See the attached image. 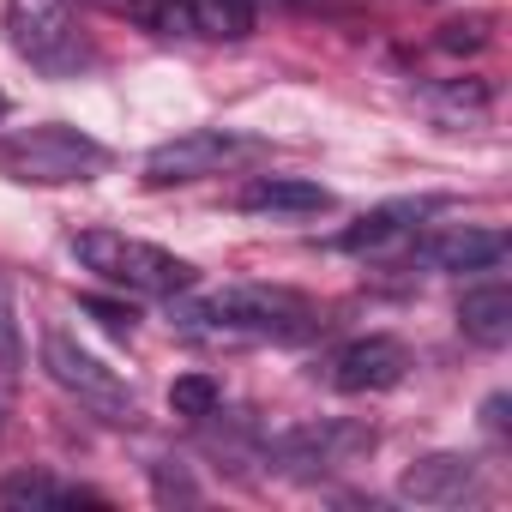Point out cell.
Masks as SVG:
<instances>
[{
  "label": "cell",
  "mask_w": 512,
  "mask_h": 512,
  "mask_svg": "<svg viewBox=\"0 0 512 512\" xmlns=\"http://www.w3.org/2000/svg\"><path fill=\"white\" fill-rule=\"evenodd\" d=\"M0 115H7V91H0Z\"/></svg>",
  "instance_id": "603a6c76"
},
{
  "label": "cell",
  "mask_w": 512,
  "mask_h": 512,
  "mask_svg": "<svg viewBox=\"0 0 512 512\" xmlns=\"http://www.w3.org/2000/svg\"><path fill=\"white\" fill-rule=\"evenodd\" d=\"M0 368H19V320H13V302H7V284H0Z\"/></svg>",
  "instance_id": "d6986e66"
},
{
  "label": "cell",
  "mask_w": 512,
  "mask_h": 512,
  "mask_svg": "<svg viewBox=\"0 0 512 512\" xmlns=\"http://www.w3.org/2000/svg\"><path fill=\"white\" fill-rule=\"evenodd\" d=\"M482 43H488V19H482V13L440 25V49H446V55H476Z\"/></svg>",
  "instance_id": "ac0fdd59"
},
{
  "label": "cell",
  "mask_w": 512,
  "mask_h": 512,
  "mask_svg": "<svg viewBox=\"0 0 512 512\" xmlns=\"http://www.w3.org/2000/svg\"><path fill=\"white\" fill-rule=\"evenodd\" d=\"M0 500L19 506V512H49V506H103V494H91V488H67V482H55V476H43V470H19V476H7V482H0Z\"/></svg>",
  "instance_id": "5bb4252c"
},
{
  "label": "cell",
  "mask_w": 512,
  "mask_h": 512,
  "mask_svg": "<svg viewBox=\"0 0 512 512\" xmlns=\"http://www.w3.org/2000/svg\"><path fill=\"white\" fill-rule=\"evenodd\" d=\"M73 253L79 266L115 290H133V296H181L199 284V266L181 260V253L157 247V241H139V235H121V229H79L73 235Z\"/></svg>",
  "instance_id": "7a4b0ae2"
},
{
  "label": "cell",
  "mask_w": 512,
  "mask_h": 512,
  "mask_svg": "<svg viewBox=\"0 0 512 512\" xmlns=\"http://www.w3.org/2000/svg\"><path fill=\"white\" fill-rule=\"evenodd\" d=\"M362 452H374V428L368 422H344V416H320V422H302V428H284L266 458L278 476H296V482H314V476H332L344 464H356Z\"/></svg>",
  "instance_id": "52a82bcc"
},
{
  "label": "cell",
  "mask_w": 512,
  "mask_h": 512,
  "mask_svg": "<svg viewBox=\"0 0 512 512\" xmlns=\"http://www.w3.org/2000/svg\"><path fill=\"white\" fill-rule=\"evenodd\" d=\"M446 199H434V193H422V199H392V205H374L368 217H356L344 235H338V247L344 253H380V247H392V241H410L434 211H440Z\"/></svg>",
  "instance_id": "8fae6325"
},
{
  "label": "cell",
  "mask_w": 512,
  "mask_h": 512,
  "mask_svg": "<svg viewBox=\"0 0 512 512\" xmlns=\"http://www.w3.org/2000/svg\"><path fill=\"white\" fill-rule=\"evenodd\" d=\"M169 320L193 338H253V344H302L320 332V308L278 284H223L205 296H169Z\"/></svg>",
  "instance_id": "6da1fadb"
},
{
  "label": "cell",
  "mask_w": 512,
  "mask_h": 512,
  "mask_svg": "<svg viewBox=\"0 0 512 512\" xmlns=\"http://www.w3.org/2000/svg\"><path fill=\"white\" fill-rule=\"evenodd\" d=\"M43 368H49V380H55L67 398H79L91 416H103V422H133V416H139L133 386H127L109 362H97L79 338L43 332Z\"/></svg>",
  "instance_id": "8992f818"
},
{
  "label": "cell",
  "mask_w": 512,
  "mask_h": 512,
  "mask_svg": "<svg viewBox=\"0 0 512 512\" xmlns=\"http://www.w3.org/2000/svg\"><path fill=\"white\" fill-rule=\"evenodd\" d=\"M235 205H241V211H260V217H320V211H332L338 199H332V187L302 181V175H253Z\"/></svg>",
  "instance_id": "7c38bea8"
},
{
  "label": "cell",
  "mask_w": 512,
  "mask_h": 512,
  "mask_svg": "<svg viewBox=\"0 0 512 512\" xmlns=\"http://www.w3.org/2000/svg\"><path fill=\"white\" fill-rule=\"evenodd\" d=\"M253 157H266V139L235 133V127H187V133L145 151V181L151 187H187V181L223 175V169L253 163Z\"/></svg>",
  "instance_id": "5b68a950"
},
{
  "label": "cell",
  "mask_w": 512,
  "mask_h": 512,
  "mask_svg": "<svg viewBox=\"0 0 512 512\" xmlns=\"http://www.w3.org/2000/svg\"><path fill=\"white\" fill-rule=\"evenodd\" d=\"M458 332H464L470 344H482V350H506V344H512V290H506L500 278L464 290V302H458Z\"/></svg>",
  "instance_id": "4fadbf2b"
},
{
  "label": "cell",
  "mask_w": 512,
  "mask_h": 512,
  "mask_svg": "<svg viewBox=\"0 0 512 512\" xmlns=\"http://www.w3.org/2000/svg\"><path fill=\"white\" fill-rule=\"evenodd\" d=\"M482 482V464L470 452H428L398 476V494L416 506H464Z\"/></svg>",
  "instance_id": "30bf717a"
},
{
  "label": "cell",
  "mask_w": 512,
  "mask_h": 512,
  "mask_svg": "<svg viewBox=\"0 0 512 512\" xmlns=\"http://www.w3.org/2000/svg\"><path fill=\"white\" fill-rule=\"evenodd\" d=\"M7 37L13 55L49 79H73L91 67V37L79 31L73 0H7Z\"/></svg>",
  "instance_id": "277c9868"
},
{
  "label": "cell",
  "mask_w": 512,
  "mask_h": 512,
  "mask_svg": "<svg viewBox=\"0 0 512 512\" xmlns=\"http://www.w3.org/2000/svg\"><path fill=\"white\" fill-rule=\"evenodd\" d=\"M85 314H97V320H103V332H115V338H127V332H133V308H121V302L85 296Z\"/></svg>",
  "instance_id": "ffe728a7"
},
{
  "label": "cell",
  "mask_w": 512,
  "mask_h": 512,
  "mask_svg": "<svg viewBox=\"0 0 512 512\" xmlns=\"http://www.w3.org/2000/svg\"><path fill=\"white\" fill-rule=\"evenodd\" d=\"M482 428H488V434H494V440H500V434H506V392H494V398H488V404H482Z\"/></svg>",
  "instance_id": "7402d4cb"
},
{
  "label": "cell",
  "mask_w": 512,
  "mask_h": 512,
  "mask_svg": "<svg viewBox=\"0 0 512 512\" xmlns=\"http://www.w3.org/2000/svg\"><path fill=\"white\" fill-rule=\"evenodd\" d=\"M109 145L67 127V121H43V127H19L0 139V169L25 187H73V181H97L109 169Z\"/></svg>",
  "instance_id": "3957f363"
},
{
  "label": "cell",
  "mask_w": 512,
  "mask_h": 512,
  "mask_svg": "<svg viewBox=\"0 0 512 512\" xmlns=\"http://www.w3.org/2000/svg\"><path fill=\"white\" fill-rule=\"evenodd\" d=\"M410 260L422 272H446V278H464V272H500L506 266V229H476V223H446V229H416L410 235Z\"/></svg>",
  "instance_id": "ba28073f"
},
{
  "label": "cell",
  "mask_w": 512,
  "mask_h": 512,
  "mask_svg": "<svg viewBox=\"0 0 512 512\" xmlns=\"http://www.w3.org/2000/svg\"><path fill=\"white\" fill-rule=\"evenodd\" d=\"M217 404H223V386H217L211 374H181V380L169 386V410H175V416H187V422L217 416Z\"/></svg>",
  "instance_id": "e0dca14e"
},
{
  "label": "cell",
  "mask_w": 512,
  "mask_h": 512,
  "mask_svg": "<svg viewBox=\"0 0 512 512\" xmlns=\"http://www.w3.org/2000/svg\"><path fill=\"white\" fill-rule=\"evenodd\" d=\"M404 374H410V350H404L398 338H386V332L350 338L344 350L326 356V386H338V392H350V398H362V392H392V386H404Z\"/></svg>",
  "instance_id": "9c48e42d"
},
{
  "label": "cell",
  "mask_w": 512,
  "mask_h": 512,
  "mask_svg": "<svg viewBox=\"0 0 512 512\" xmlns=\"http://www.w3.org/2000/svg\"><path fill=\"white\" fill-rule=\"evenodd\" d=\"M428 109L470 127V121H482V115L494 109V85H488V79H446V85L428 91Z\"/></svg>",
  "instance_id": "2e32d148"
},
{
  "label": "cell",
  "mask_w": 512,
  "mask_h": 512,
  "mask_svg": "<svg viewBox=\"0 0 512 512\" xmlns=\"http://www.w3.org/2000/svg\"><path fill=\"white\" fill-rule=\"evenodd\" d=\"M187 37H211V43H241L253 31V0H175Z\"/></svg>",
  "instance_id": "9a60e30c"
},
{
  "label": "cell",
  "mask_w": 512,
  "mask_h": 512,
  "mask_svg": "<svg viewBox=\"0 0 512 512\" xmlns=\"http://www.w3.org/2000/svg\"><path fill=\"white\" fill-rule=\"evenodd\" d=\"M91 7H103L115 19H133V25H151V0H91Z\"/></svg>",
  "instance_id": "44dd1931"
}]
</instances>
